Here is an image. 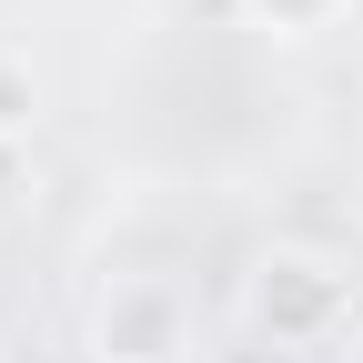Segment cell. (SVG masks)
I'll return each instance as SVG.
<instances>
[{
	"label": "cell",
	"mask_w": 363,
	"mask_h": 363,
	"mask_svg": "<svg viewBox=\"0 0 363 363\" xmlns=\"http://www.w3.org/2000/svg\"><path fill=\"white\" fill-rule=\"evenodd\" d=\"M353 11V0H242V21L272 30V40H313V30H333Z\"/></svg>",
	"instance_id": "cell-3"
},
{
	"label": "cell",
	"mask_w": 363,
	"mask_h": 363,
	"mask_svg": "<svg viewBox=\"0 0 363 363\" xmlns=\"http://www.w3.org/2000/svg\"><path fill=\"white\" fill-rule=\"evenodd\" d=\"M353 363H363V353H353Z\"/></svg>",
	"instance_id": "cell-5"
},
{
	"label": "cell",
	"mask_w": 363,
	"mask_h": 363,
	"mask_svg": "<svg viewBox=\"0 0 363 363\" xmlns=\"http://www.w3.org/2000/svg\"><path fill=\"white\" fill-rule=\"evenodd\" d=\"M21 192H30V152H21V131H0V222L21 212Z\"/></svg>",
	"instance_id": "cell-4"
},
{
	"label": "cell",
	"mask_w": 363,
	"mask_h": 363,
	"mask_svg": "<svg viewBox=\"0 0 363 363\" xmlns=\"http://www.w3.org/2000/svg\"><path fill=\"white\" fill-rule=\"evenodd\" d=\"M192 343V303L162 272H111L91 303V363H182Z\"/></svg>",
	"instance_id": "cell-1"
},
{
	"label": "cell",
	"mask_w": 363,
	"mask_h": 363,
	"mask_svg": "<svg viewBox=\"0 0 363 363\" xmlns=\"http://www.w3.org/2000/svg\"><path fill=\"white\" fill-rule=\"evenodd\" d=\"M252 323L272 333V343H323L333 323H343V272L333 262H313V252H262L252 262Z\"/></svg>",
	"instance_id": "cell-2"
}]
</instances>
